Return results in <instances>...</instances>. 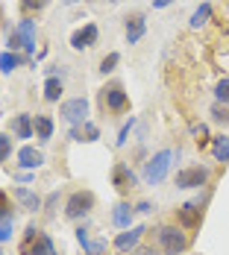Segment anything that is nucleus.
Here are the masks:
<instances>
[{
    "label": "nucleus",
    "mask_w": 229,
    "mask_h": 255,
    "mask_svg": "<svg viewBox=\"0 0 229 255\" xmlns=\"http://www.w3.org/2000/svg\"><path fill=\"white\" fill-rule=\"evenodd\" d=\"M174 158H177V153H174L171 147L153 153L150 158L144 161V170H141L144 185H162V182L168 179V173H171V167H174Z\"/></svg>",
    "instance_id": "f257e3e1"
},
{
    "label": "nucleus",
    "mask_w": 229,
    "mask_h": 255,
    "mask_svg": "<svg viewBox=\"0 0 229 255\" xmlns=\"http://www.w3.org/2000/svg\"><path fill=\"white\" fill-rule=\"evenodd\" d=\"M156 241H159V250L165 255H182L188 250V235L182 226H159Z\"/></svg>",
    "instance_id": "f03ea898"
},
{
    "label": "nucleus",
    "mask_w": 229,
    "mask_h": 255,
    "mask_svg": "<svg viewBox=\"0 0 229 255\" xmlns=\"http://www.w3.org/2000/svg\"><path fill=\"white\" fill-rule=\"evenodd\" d=\"M21 255H59L56 253V247H53V241L44 235V232H38L32 223L24 229V241H21Z\"/></svg>",
    "instance_id": "7ed1b4c3"
},
{
    "label": "nucleus",
    "mask_w": 229,
    "mask_h": 255,
    "mask_svg": "<svg viewBox=\"0 0 229 255\" xmlns=\"http://www.w3.org/2000/svg\"><path fill=\"white\" fill-rule=\"evenodd\" d=\"M59 118L71 127H82L88 121V100L85 97H71L59 106Z\"/></svg>",
    "instance_id": "20e7f679"
},
{
    "label": "nucleus",
    "mask_w": 229,
    "mask_h": 255,
    "mask_svg": "<svg viewBox=\"0 0 229 255\" xmlns=\"http://www.w3.org/2000/svg\"><path fill=\"white\" fill-rule=\"evenodd\" d=\"M91 208H94V194H91V191H74V194L68 197V203H65V217H68V220H79V217H85Z\"/></svg>",
    "instance_id": "39448f33"
},
{
    "label": "nucleus",
    "mask_w": 229,
    "mask_h": 255,
    "mask_svg": "<svg viewBox=\"0 0 229 255\" xmlns=\"http://www.w3.org/2000/svg\"><path fill=\"white\" fill-rule=\"evenodd\" d=\"M209 182V167L203 164H191V167H182L177 173V188L179 191H194V188H203Z\"/></svg>",
    "instance_id": "423d86ee"
},
{
    "label": "nucleus",
    "mask_w": 229,
    "mask_h": 255,
    "mask_svg": "<svg viewBox=\"0 0 229 255\" xmlns=\"http://www.w3.org/2000/svg\"><path fill=\"white\" fill-rule=\"evenodd\" d=\"M177 223H179L185 232L200 229V223H203V203H197V200H191V203H182V205L177 208Z\"/></svg>",
    "instance_id": "0eeeda50"
},
{
    "label": "nucleus",
    "mask_w": 229,
    "mask_h": 255,
    "mask_svg": "<svg viewBox=\"0 0 229 255\" xmlns=\"http://www.w3.org/2000/svg\"><path fill=\"white\" fill-rule=\"evenodd\" d=\"M103 106L112 112V115H121V112H127L129 109V97L127 91H124V85H118V82H112V85H106L103 88Z\"/></svg>",
    "instance_id": "6e6552de"
},
{
    "label": "nucleus",
    "mask_w": 229,
    "mask_h": 255,
    "mask_svg": "<svg viewBox=\"0 0 229 255\" xmlns=\"http://www.w3.org/2000/svg\"><path fill=\"white\" fill-rule=\"evenodd\" d=\"M97 38H100L97 24H82L79 29L71 32V47H74V50H88V47L97 44Z\"/></svg>",
    "instance_id": "1a4fd4ad"
},
{
    "label": "nucleus",
    "mask_w": 229,
    "mask_h": 255,
    "mask_svg": "<svg viewBox=\"0 0 229 255\" xmlns=\"http://www.w3.org/2000/svg\"><path fill=\"white\" fill-rule=\"evenodd\" d=\"M112 185H115L121 194H129V191L138 185V176L132 173V167H129L127 161H118V164L112 167Z\"/></svg>",
    "instance_id": "9d476101"
},
{
    "label": "nucleus",
    "mask_w": 229,
    "mask_h": 255,
    "mask_svg": "<svg viewBox=\"0 0 229 255\" xmlns=\"http://www.w3.org/2000/svg\"><path fill=\"white\" fill-rule=\"evenodd\" d=\"M144 232H147V226H132V229H124L112 244H115V250L118 253H124V255H129L132 250H138V241L144 238Z\"/></svg>",
    "instance_id": "9b49d317"
},
{
    "label": "nucleus",
    "mask_w": 229,
    "mask_h": 255,
    "mask_svg": "<svg viewBox=\"0 0 229 255\" xmlns=\"http://www.w3.org/2000/svg\"><path fill=\"white\" fill-rule=\"evenodd\" d=\"M15 29H18V35L24 38V53L32 59V56H35V41H38V26H35V21H32L29 15H24Z\"/></svg>",
    "instance_id": "f8f14e48"
},
{
    "label": "nucleus",
    "mask_w": 229,
    "mask_h": 255,
    "mask_svg": "<svg viewBox=\"0 0 229 255\" xmlns=\"http://www.w3.org/2000/svg\"><path fill=\"white\" fill-rule=\"evenodd\" d=\"M124 35H127V44H138L144 35H147V18L141 12L129 15L127 18V26H124Z\"/></svg>",
    "instance_id": "ddd939ff"
},
{
    "label": "nucleus",
    "mask_w": 229,
    "mask_h": 255,
    "mask_svg": "<svg viewBox=\"0 0 229 255\" xmlns=\"http://www.w3.org/2000/svg\"><path fill=\"white\" fill-rule=\"evenodd\" d=\"M9 129H12L15 138L26 141V138L35 135V121H32V115H15V118L9 121Z\"/></svg>",
    "instance_id": "4468645a"
},
{
    "label": "nucleus",
    "mask_w": 229,
    "mask_h": 255,
    "mask_svg": "<svg viewBox=\"0 0 229 255\" xmlns=\"http://www.w3.org/2000/svg\"><path fill=\"white\" fill-rule=\"evenodd\" d=\"M21 65L35 68V59H29L26 53H12V50L0 53V71H3V74H12V71H15V68H21Z\"/></svg>",
    "instance_id": "2eb2a0df"
},
{
    "label": "nucleus",
    "mask_w": 229,
    "mask_h": 255,
    "mask_svg": "<svg viewBox=\"0 0 229 255\" xmlns=\"http://www.w3.org/2000/svg\"><path fill=\"white\" fill-rule=\"evenodd\" d=\"M132 220H135V205L129 203H118L112 208V223L118 226V229H132Z\"/></svg>",
    "instance_id": "dca6fc26"
},
{
    "label": "nucleus",
    "mask_w": 229,
    "mask_h": 255,
    "mask_svg": "<svg viewBox=\"0 0 229 255\" xmlns=\"http://www.w3.org/2000/svg\"><path fill=\"white\" fill-rule=\"evenodd\" d=\"M15 200L21 208L26 211H38V208H44V200L35 194V191H29V188H15Z\"/></svg>",
    "instance_id": "f3484780"
},
{
    "label": "nucleus",
    "mask_w": 229,
    "mask_h": 255,
    "mask_svg": "<svg viewBox=\"0 0 229 255\" xmlns=\"http://www.w3.org/2000/svg\"><path fill=\"white\" fill-rule=\"evenodd\" d=\"M18 164H21L24 170H35V167L44 164V155L38 153L35 147H21V150H18Z\"/></svg>",
    "instance_id": "a211bd4d"
},
{
    "label": "nucleus",
    "mask_w": 229,
    "mask_h": 255,
    "mask_svg": "<svg viewBox=\"0 0 229 255\" xmlns=\"http://www.w3.org/2000/svg\"><path fill=\"white\" fill-rule=\"evenodd\" d=\"M209 21H212V3L206 0V3H200V6L191 12V18H188V26H191V29H203Z\"/></svg>",
    "instance_id": "6ab92c4d"
},
{
    "label": "nucleus",
    "mask_w": 229,
    "mask_h": 255,
    "mask_svg": "<svg viewBox=\"0 0 229 255\" xmlns=\"http://www.w3.org/2000/svg\"><path fill=\"white\" fill-rule=\"evenodd\" d=\"M212 155H215V161L227 164L229 161V135H215L212 138Z\"/></svg>",
    "instance_id": "aec40b11"
},
{
    "label": "nucleus",
    "mask_w": 229,
    "mask_h": 255,
    "mask_svg": "<svg viewBox=\"0 0 229 255\" xmlns=\"http://www.w3.org/2000/svg\"><path fill=\"white\" fill-rule=\"evenodd\" d=\"M35 138L41 141V144H47L53 138V118L47 115H35Z\"/></svg>",
    "instance_id": "412c9836"
},
{
    "label": "nucleus",
    "mask_w": 229,
    "mask_h": 255,
    "mask_svg": "<svg viewBox=\"0 0 229 255\" xmlns=\"http://www.w3.org/2000/svg\"><path fill=\"white\" fill-rule=\"evenodd\" d=\"M62 91H65L62 77H47V82H44V100H47V103H59Z\"/></svg>",
    "instance_id": "4be33fe9"
},
{
    "label": "nucleus",
    "mask_w": 229,
    "mask_h": 255,
    "mask_svg": "<svg viewBox=\"0 0 229 255\" xmlns=\"http://www.w3.org/2000/svg\"><path fill=\"white\" fill-rule=\"evenodd\" d=\"M9 220H15V208L9 203V197L0 191V223H9Z\"/></svg>",
    "instance_id": "5701e85b"
},
{
    "label": "nucleus",
    "mask_w": 229,
    "mask_h": 255,
    "mask_svg": "<svg viewBox=\"0 0 229 255\" xmlns=\"http://www.w3.org/2000/svg\"><path fill=\"white\" fill-rule=\"evenodd\" d=\"M138 124V118H129L127 124L121 127V132H118V138H115V147H127V141H129V135H132V127Z\"/></svg>",
    "instance_id": "b1692460"
},
{
    "label": "nucleus",
    "mask_w": 229,
    "mask_h": 255,
    "mask_svg": "<svg viewBox=\"0 0 229 255\" xmlns=\"http://www.w3.org/2000/svg\"><path fill=\"white\" fill-rule=\"evenodd\" d=\"M191 135L197 138L200 147H212V138H209V127H206V124H194V127H191Z\"/></svg>",
    "instance_id": "393cba45"
},
{
    "label": "nucleus",
    "mask_w": 229,
    "mask_h": 255,
    "mask_svg": "<svg viewBox=\"0 0 229 255\" xmlns=\"http://www.w3.org/2000/svg\"><path fill=\"white\" fill-rule=\"evenodd\" d=\"M106 238H97V241H88L85 247H82V253L85 255H106Z\"/></svg>",
    "instance_id": "a878e982"
},
{
    "label": "nucleus",
    "mask_w": 229,
    "mask_h": 255,
    "mask_svg": "<svg viewBox=\"0 0 229 255\" xmlns=\"http://www.w3.org/2000/svg\"><path fill=\"white\" fill-rule=\"evenodd\" d=\"M215 100L224 103V106H229V77H224L218 85H215Z\"/></svg>",
    "instance_id": "bb28decb"
},
{
    "label": "nucleus",
    "mask_w": 229,
    "mask_h": 255,
    "mask_svg": "<svg viewBox=\"0 0 229 255\" xmlns=\"http://www.w3.org/2000/svg\"><path fill=\"white\" fill-rule=\"evenodd\" d=\"M121 65V53H109V56H103L100 62V74H112L115 68Z\"/></svg>",
    "instance_id": "cd10ccee"
},
{
    "label": "nucleus",
    "mask_w": 229,
    "mask_h": 255,
    "mask_svg": "<svg viewBox=\"0 0 229 255\" xmlns=\"http://www.w3.org/2000/svg\"><path fill=\"white\" fill-rule=\"evenodd\" d=\"M212 121H215V124H229V106L215 103V106H212Z\"/></svg>",
    "instance_id": "c85d7f7f"
},
{
    "label": "nucleus",
    "mask_w": 229,
    "mask_h": 255,
    "mask_svg": "<svg viewBox=\"0 0 229 255\" xmlns=\"http://www.w3.org/2000/svg\"><path fill=\"white\" fill-rule=\"evenodd\" d=\"M79 129H82V141H88V144L100 138V129H97V124H91V121H85Z\"/></svg>",
    "instance_id": "c756f323"
},
{
    "label": "nucleus",
    "mask_w": 229,
    "mask_h": 255,
    "mask_svg": "<svg viewBox=\"0 0 229 255\" xmlns=\"http://www.w3.org/2000/svg\"><path fill=\"white\" fill-rule=\"evenodd\" d=\"M9 155H12V135L0 132V161H6Z\"/></svg>",
    "instance_id": "7c9ffc66"
},
{
    "label": "nucleus",
    "mask_w": 229,
    "mask_h": 255,
    "mask_svg": "<svg viewBox=\"0 0 229 255\" xmlns=\"http://www.w3.org/2000/svg\"><path fill=\"white\" fill-rule=\"evenodd\" d=\"M6 44H9V50H12V53L24 50V38L18 35V29H12V32H9V38H6Z\"/></svg>",
    "instance_id": "2f4dec72"
},
{
    "label": "nucleus",
    "mask_w": 229,
    "mask_h": 255,
    "mask_svg": "<svg viewBox=\"0 0 229 255\" xmlns=\"http://www.w3.org/2000/svg\"><path fill=\"white\" fill-rule=\"evenodd\" d=\"M47 6V0H21V9H24L26 15L29 12H38V9H44Z\"/></svg>",
    "instance_id": "473e14b6"
},
{
    "label": "nucleus",
    "mask_w": 229,
    "mask_h": 255,
    "mask_svg": "<svg viewBox=\"0 0 229 255\" xmlns=\"http://www.w3.org/2000/svg\"><path fill=\"white\" fill-rule=\"evenodd\" d=\"M12 232H15V220H9V223H0V244L12 241Z\"/></svg>",
    "instance_id": "72a5a7b5"
},
{
    "label": "nucleus",
    "mask_w": 229,
    "mask_h": 255,
    "mask_svg": "<svg viewBox=\"0 0 229 255\" xmlns=\"http://www.w3.org/2000/svg\"><path fill=\"white\" fill-rule=\"evenodd\" d=\"M56 203H59V194H56V191H53L50 197H47V200H44V211H47V214H53V208H56Z\"/></svg>",
    "instance_id": "f704fd0d"
},
{
    "label": "nucleus",
    "mask_w": 229,
    "mask_h": 255,
    "mask_svg": "<svg viewBox=\"0 0 229 255\" xmlns=\"http://www.w3.org/2000/svg\"><path fill=\"white\" fill-rule=\"evenodd\" d=\"M76 241H79V247H85V244L91 241V238H88V229H85V226H79V229H76Z\"/></svg>",
    "instance_id": "c9c22d12"
},
{
    "label": "nucleus",
    "mask_w": 229,
    "mask_h": 255,
    "mask_svg": "<svg viewBox=\"0 0 229 255\" xmlns=\"http://www.w3.org/2000/svg\"><path fill=\"white\" fill-rule=\"evenodd\" d=\"M153 208H156V205H153V203H147V200H144V203H138V205H135V214H150Z\"/></svg>",
    "instance_id": "e433bc0d"
},
{
    "label": "nucleus",
    "mask_w": 229,
    "mask_h": 255,
    "mask_svg": "<svg viewBox=\"0 0 229 255\" xmlns=\"http://www.w3.org/2000/svg\"><path fill=\"white\" fill-rule=\"evenodd\" d=\"M150 3H153V9H168L174 0H150Z\"/></svg>",
    "instance_id": "4c0bfd02"
},
{
    "label": "nucleus",
    "mask_w": 229,
    "mask_h": 255,
    "mask_svg": "<svg viewBox=\"0 0 229 255\" xmlns=\"http://www.w3.org/2000/svg\"><path fill=\"white\" fill-rule=\"evenodd\" d=\"M129 255H156V253H153V250H132Z\"/></svg>",
    "instance_id": "58836bf2"
},
{
    "label": "nucleus",
    "mask_w": 229,
    "mask_h": 255,
    "mask_svg": "<svg viewBox=\"0 0 229 255\" xmlns=\"http://www.w3.org/2000/svg\"><path fill=\"white\" fill-rule=\"evenodd\" d=\"M15 179H18V182H29V179H32V173H18Z\"/></svg>",
    "instance_id": "ea45409f"
},
{
    "label": "nucleus",
    "mask_w": 229,
    "mask_h": 255,
    "mask_svg": "<svg viewBox=\"0 0 229 255\" xmlns=\"http://www.w3.org/2000/svg\"><path fill=\"white\" fill-rule=\"evenodd\" d=\"M65 3H68V6H76V3H82V0H65Z\"/></svg>",
    "instance_id": "a19ab883"
},
{
    "label": "nucleus",
    "mask_w": 229,
    "mask_h": 255,
    "mask_svg": "<svg viewBox=\"0 0 229 255\" xmlns=\"http://www.w3.org/2000/svg\"><path fill=\"white\" fill-rule=\"evenodd\" d=\"M112 3H121V0H112Z\"/></svg>",
    "instance_id": "79ce46f5"
},
{
    "label": "nucleus",
    "mask_w": 229,
    "mask_h": 255,
    "mask_svg": "<svg viewBox=\"0 0 229 255\" xmlns=\"http://www.w3.org/2000/svg\"><path fill=\"white\" fill-rule=\"evenodd\" d=\"M0 255H3V253H0Z\"/></svg>",
    "instance_id": "37998d69"
}]
</instances>
